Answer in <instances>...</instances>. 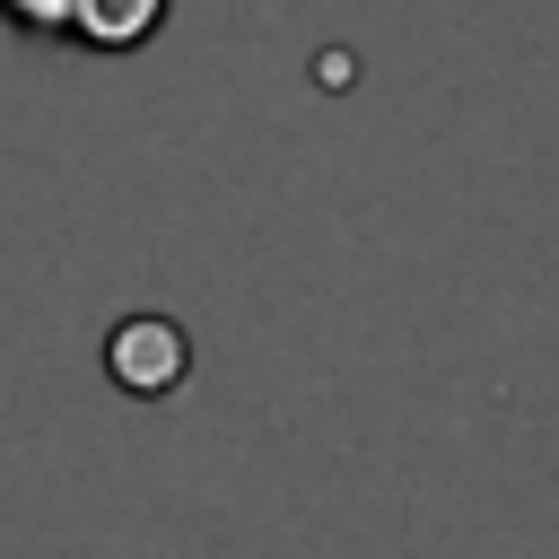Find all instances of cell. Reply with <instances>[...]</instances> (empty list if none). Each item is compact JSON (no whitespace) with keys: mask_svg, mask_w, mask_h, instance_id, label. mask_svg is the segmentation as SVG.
<instances>
[{"mask_svg":"<svg viewBox=\"0 0 559 559\" xmlns=\"http://www.w3.org/2000/svg\"><path fill=\"white\" fill-rule=\"evenodd\" d=\"M183 367H192V341H183L175 314H122V323L105 332V376H114L122 393H140V402L175 393Z\"/></svg>","mask_w":559,"mask_h":559,"instance_id":"cell-1","label":"cell"},{"mask_svg":"<svg viewBox=\"0 0 559 559\" xmlns=\"http://www.w3.org/2000/svg\"><path fill=\"white\" fill-rule=\"evenodd\" d=\"M0 26H9V35H26V44H70L79 0H0Z\"/></svg>","mask_w":559,"mask_h":559,"instance_id":"cell-3","label":"cell"},{"mask_svg":"<svg viewBox=\"0 0 559 559\" xmlns=\"http://www.w3.org/2000/svg\"><path fill=\"white\" fill-rule=\"evenodd\" d=\"M166 17H175V0H79L70 44L79 52H140V44H157Z\"/></svg>","mask_w":559,"mask_h":559,"instance_id":"cell-2","label":"cell"}]
</instances>
